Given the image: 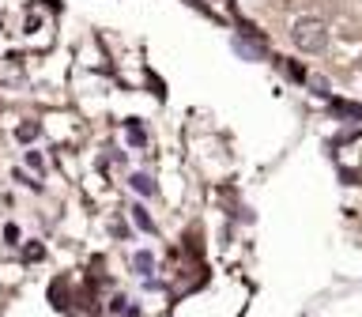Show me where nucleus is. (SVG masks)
<instances>
[{
	"mask_svg": "<svg viewBox=\"0 0 362 317\" xmlns=\"http://www.w3.org/2000/svg\"><path fill=\"white\" fill-rule=\"evenodd\" d=\"M291 42L298 45L302 53H321L325 45H328V27L321 19H313V16H305V19H298L291 27Z\"/></svg>",
	"mask_w": 362,
	"mask_h": 317,
	"instance_id": "obj_1",
	"label": "nucleus"
},
{
	"mask_svg": "<svg viewBox=\"0 0 362 317\" xmlns=\"http://www.w3.org/2000/svg\"><path fill=\"white\" fill-rule=\"evenodd\" d=\"M230 45H234L238 57H245V61H264V57H268V45H264L260 34H249V38H245V34H238Z\"/></svg>",
	"mask_w": 362,
	"mask_h": 317,
	"instance_id": "obj_2",
	"label": "nucleus"
},
{
	"mask_svg": "<svg viewBox=\"0 0 362 317\" xmlns=\"http://www.w3.org/2000/svg\"><path fill=\"white\" fill-rule=\"evenodd\" d=\"M132 268H136V276H151V272H155V257H151V249H140V253L132 257Z\"/></svg>",
	"mask_w": 362,
	"mask_h": 317,
	"instance_id": "obj_3",
	"label": "nucleus"
},
{
	"mask_svg": "<svg viewBox=\"0 0 362 317\" xmlns=\"http://www.w3.org/2000/svg\"><path fill=\"white\" fill-rule=\"evenodd\" d=\"M332 110L336 113H344V117H355V121H362V106H358V102H332Z\"/></svg>",
	"mask_w": 362,
	"mask_h": 317,
	"instance_id": "obj_4",
	"label": "nucleus"
},
{
	"mask_svg": "<svg viewBox=\"0 0 362 317\" xmlns=\"http://www.w3.org/2000/svg\"><path fill=\"white\" fill-rule=\"evenodd\" d=\"M132 223H136V226H140V231H147V234H151V231H155V223H151V215H147L144 208H132Z\"/></svg>",
	"mask_w": 362,
	"mask_h": 317,
	"instance_id": "obj_5",
	"label": "nucleus"
},
{
	"mask_svg": "<svg viewBox=\"0 0 362 317\" xmlns=\"http://www.w3.org/2000/svg\"><path fill=\"white\" fill-rule=\"evenodd\" d=\"M49 302H53V310H64V306H68V294H64L61 283H53V287H49Z\"/></svg>",
	"mask_w": 362,
	"mask_h": 317,
	"instance_id": "obj_6",
	"label": "nucleus"
},
{
	"mask_svg": "<svg viewBox=\"0 0 362 317\" xmlns=\"http://www.w3.org/2000/svg\"><path fill=\"white\" fill-rule=\"evenodd\" d=\"M38 132H42V125H38V121H27V125H19V129H16L19 140H34Z\"/></svg>",
	"mask_w": 362,
	"mask_h": 317,
	"instance_id": "obj_7",
	"label": "nucleus"
},
{
	"mask_svg": "<svg viewBox=\"0 0 362 317\" xmlns=\"http://www.w3.org/2000/svg\"><path fill=\"white\" fill-rule=\"evenodd\" d=\"M132 189H136V192H155V181L147 178V174H136V178H132Z\"/></svg>",
	"mask_w": 362,
	"mask_h": 317,
	"instance_id": "obj_8",
	"label": "nucleus"
},
{
	"mask_svg": "<svg viewBox=\"0 0 362 317\" xmlns=\"http://www.w3.org/2000/svg\"><path fill=\"white\" fill-rule=\"evenodd\" d=\"M124 129H129V140H132V144H147V136H144V129H140V121H129Z\"/></svg>",
	"mask_w": 362,
	"mask_h": 317,
	"instance_id": "obj_9",
	"label": "nucleus"
},
{
	"mask_svg": "<svg viewBox=\"0 0 362 317\" xmlns=\"http://www.w3.org/2000/svg\"><path fill=\"white\" fill-rule=\"evenodd\" d=\"M283 68H287V76H291V79H298V83H302V79H305V68H302V64H294V61H287V64H283Z\"/></svg>",
	"mask_w": 362,
	"mask_h": 317,
	"instance_id": "obj_10",
	"label": "nucleus"
},
{
	"mask_svg": "<svg viewBox=\"0 0 362 317\" xmlns=\"http://www.w3.org/2000/svg\"><path fill=\"white\" fill-rule=\"evenodd\" d=\"M42 257H45V249H42L38 242H30V246H27V260H42Z\"/></svg>",
	"mask_w": 362,
	"mask_h": 317,
	"instance_id": "obj_11",
	"label": "nucleus"
},
{
	"mask_svg": "<svg viewBox=\"0 0 362 317\" xmlns=\"http://www.w3.org/2000/svg\"><path fill=\"white\" fill-rule=\"evenodd\" d=\"M27 166H30V170H42L45 163H42V155H38V151H27Z\"/></svg>",
	"mask_w": 362,
	"mask_h": 317,
	"instance_id": "obj_12",
	"label": "nucleus"
},
{
	"mask_svg": "<svg viewBox=\"0 0 362 317\" xmlns=\"http://www.w3.org/2000/svg\"><path fill=\"white\" fill-rule=\"evenodd\" d=\"M4 238H8V242H19V226L8 223V226H4Z\"/></svg>",
	"mask_w": 362,
	"mask_h": 317,
	"instance_id": "obj_13",
	"label": "nucleus"
}]
</instances>
